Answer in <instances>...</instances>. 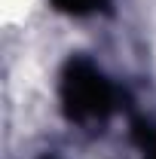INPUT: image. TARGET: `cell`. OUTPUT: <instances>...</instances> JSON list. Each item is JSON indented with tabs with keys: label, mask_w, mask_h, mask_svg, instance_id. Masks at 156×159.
<instances>
[{
	"label": "cell",
	"mask_w": 156,
	"mask_h": 159,
	"mask_svg": "<svg viewBox=\"0 0 156 159\" xmlns=\"http://www.w3.org/2000/svg\"><path fill=\"white\" fill-rule=\"evenodd\" d=\"M46 159H49V156H46Z\"/></svg>",
	"instance_id": "cell-3"
},
{
	"label": "cell",
	"mask_w": 156,
	"mask_h": 159,
	"mask_svg": "<svg viewBox=\"0 0 156 159\" xmlns=\"http://www.w3.org/2000/svg\"><path fill=\"white\" fill-rule=\"evenodd\" d=\"M58 95H61L64 116L74 119V122L104 119L113 110V104H117L113 86L107 83V77L89 58H80V55H74V58L64 64Z\"/></svg>",
	"instance_id": "cell-1"
},
{
	"label": "cell",
	"mask_w": 156,
	"mask_h": 159,
	"mask_svg": "<svg viewBox=\"0 0 156 159\" xmlns=\"http://www.w3.org/2000/svg\"><path fill=\"white\" fill-rule=\"evenodd\" d=\"M110 0H52V6L67 12V16H89V12H98L104 9Z\"/></svg>",
	"instance_id": "cell-2"
}]
</instances>
